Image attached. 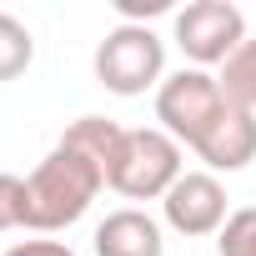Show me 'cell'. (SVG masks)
Segmentation results:
<instances>
[{
	"mask_svg": "<svg viewBox=\"0 0 256 256\" xmlns=\"http://www.w3.org/2000/svg\"><path fill=\"white\" fill-rule=\"evenodd\" d=\"M106 186V166L86 151L56 141V151L26 176V226L30 231H60L90 211V201Z\"/></svg>",
	"mask_w": 256,
	"mask_h": 256,
	"instance_id": "cell-1",
	"label": "cell"
},
{
	"mask_svg": "<svg viewBox=\"0 0 256 256\" xmlns=\"http://www.w3.org/2000/svg\"><path fill=\"white\" fill-rule=\"evenodd\" d=\"M181 141H171L156 126H141V131H126L110 166H106V186L131 196V201H156L181 181Z\"/></svg>",
	"mask_w": 256,
	"mask_h": 256,
	"instance_id": "cell-2",
	"label": "cell"
},
{
	"mask_svg": "<svg viewBox=\"0 0 256 256\" xmlns=\"http://www.w3.org/2000/svg\"><path fill=\"white\" fill-rule=\"evenodd\" d=\"M226 106H231V100H226L221 80L206 76V70H196V66L166 76L161 90H156V120H161V131H166L171 141L191 146V151L206 141V131L221 120Z\"/></svg>",
	"mask_w": 256,
	"mask_h": 256,
	"instance_id": "cell-3",
	"label": "cell"
},
{
	"mask_svg": "<svg viewBox=\"0 0 256 256\" xmlns=\"http://www.w3.org/2000/svg\"><path fill=\"white\" fill-rule=\"evenodd\" d=\"M166 70V46L151 26H116L96 46V80L116 96H141L161 80Z\"/></svg>",
	"mask_w": 256,
	"mask_h": 256,
	"instance_id": "cell-4",
	"label": "cell"
},
{
	"mask_svg": "<svg viewBox=\"0 0 256 256\" xmlns=\"http://www.w3.org/2000/svg\"><path fill=\"white\" fill-rule=\"evenodd\" d=\"M176 46L196 60V70L226 66L246 46V16L231 0H191L186 10H176Z\"/></svg>",
	"mask_w": 256,
	"mask_h": 256,
	"instance_id": "cell-5",
	"label": "cell"
},
{
	"mask_svg": "<svg viewBox=\"0 0 256 256\" xmlns=\"http://www.w3.org/2000/svg\"><path fill=\"white\" fill-rule=\"evenodd\" d=\"M166 226L181 236H221L226 226V191L211 171H186L166 196H161Z\"/></svg>",
	"mask_w": 256,
	"mask_h": 256,
	"instance_id": "cell-6",
	"label": "cell"
},
{
	"mask_svg": "<svg viewBox=\"0 0 256 256\" xmlns=\"http://www.w3.org/2000/svg\"><path fill=\"white\" fill-rule=\"evenodd\" d=\"M196 156L211 171H241V166H251L256 161V110H246V106L231 100L221 110V120L206 131V141L196 146Z\"/></svg>",
	"mask_w": 256,
	"mask_h": 256,
	"instance_id": "cell-7",
	"label": "cell"
},
{
	"mask_svg": "<svg viewBox=\"0 0 256 256\" xmlns=\"http://www.w3.org/2000/svg\"><path fill=\"white\" fill-rule=\"evenodd\" d=\"M166 241H161V226L146 216V211H110L100 226H96V256H161Z\"/></svg>",
	"mask_w": 256,
	"mask_h": 256,
	"instance_id": "cell-8",
	"label": "cell"
},
{
	"mask_svg": "<svg viewBox=\"0 0 256 256\" xmlns=\"http://www.w3.org/2000/svg\"><path fill=\"white\" fill-rule=\"evenodd\" d=\"M120 126L116 120H106V116H80L70 131L60 136L66 146H76V151H86L90 161H100V166H110V156H116V146H120Z\"/></svg>",
	"mask_w": 256,
	"mask_h": 256,
	"instance_id": "cell-9",
	"label": "cell"
},
{
	"mask_svg": "<svg viewBox=\"0 0 256 256\" xmlns=\"http://www.w3.org/2000/svg\"><path fill=\"white\" fill-rule=\"evenodd\" d=\"M30 60H36V40H30V30H26L16 16L0 10V80L26 76Z\"/></svg>",
	"mask_w": 256,
	"mask_h": 256,
	"instance_id": "cell-10",
	"label": "cell"
},
{
	"mask_svg": "<svg viewBox=\"0 0 256 256\" xmlns=\"http://www.w3.org/2000/svg\"><path fill=\"white\" fill-rule=\"evenodd\" d=\"M221 90H226V100H236V106H246V110H256V40H246L226 66H221Z\"/></svg>",
	"mask_w": 256,
	"mask_h": 256,
	"instance_id": "cell-11",
	"label": "cell"
},
{
	"mask_svg": "<svg viewBox=\"0 0 256 256\" xmlns=\"http://www.w3.org/2000/svg\"><path fill=\"white\" fill-rule=\"evenodd\" d=\"M216 251L221 256H256V206H241L226 216L221 236H216Z\"/></svg>",
	"mask_w": 256,
	"mask_h": 256,
	"instance_id": "cell-12",
	"label": "cell"
},
{
	"mask_svg": "<svg viewBox=\"0 0 256 256\" xmlns=\"http://www.w3.org/2000/svg\"><path fill=\"white\" fill-rule=\"evenodd\" d=\"M26 226V181L0 171V231H16Z\"/></svg>",
	"mask_w": 256,
	"mask_h": 256,
	"instance_id": "cell-13",
	"label": "cell"
},
{
	"mask_svg": "<svg viewBox=\"0 0 256 256\" xmlns=\"http://www.w3.org/2000/svg\"><path fill=\"white\" fill-rule=\"evenodd\" d=\"M116 10H120V26H141L151 16H166L171 0H116Z\"/></svg>",
	"mask_w": 256,
	"mask_h": 256,
	"instance_id": "cell-14",
	"label": "cell"
},
{
	"mask_svg": "<svg viewBox=\"0 0 256 256\" xmlns=\"http://www.w3.org/2000/svg\"><path fill=\"white\" fill-rule=\"evenodd\" d=\"M6 256H76L66 241H16Z\"/></svg>",
	"mask_w": 256,
	"mask_h": 256,
	"instance_id": "cell-15",
	"label": "cell"
}]
</instances>
